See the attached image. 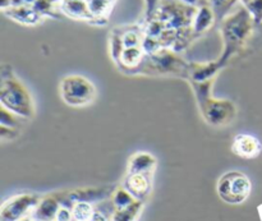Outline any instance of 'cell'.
<instances>
[{
    "label": "cell",
    "instance_id": "obj_1",
    "mask_svg": "<svg viewBox=\"0 0 262 221\" xmlns=\"http://www.w3.org/2000/svg\"><path fill=\"white\" fill-rule=\"evenodd\" d=\"M255 26L252 17L242 4L220 22V33L224 50L217 60L223 67L227 65L228 61L245 48L252 36Z\"/></svg>",
    "mask_w": 262,
    "mask_h": 221
},
{
    "label": "cell",
    "instance_id": "obj_16",
    "mask_svg": "<svg viewBox=\"0 0 262 221\" xmlns=\"http://www.w3.org/2000/svg\"><path fill=\"white\" fill-rule=\"evenodd\" d=\"M215 22H216V18H215L211 7L209 4H204L197 8L193 22H192V30H193L194 35L200 37L206 31H209Z\"/></svg>",
    "mask_w": 262,
    "mask_h": 221
},
{
    "label": "cell",
    "instance_id": "obj_28",
    "mask_svg": "<svg viewBox=\"0 0 262 221\" xmlns=\"http://www.w3.org/2000/svg\"><path fill=\"white\" fill-rule=\"evenodd\" d=\"M18 133H19V129L0 125V137H2V140H13V138L17 137Z\"/></svg>",
    "mask_w": 262,
    "mask_h": 221
},
{
    "label": "cell",
    "instance_id": "obj_33",
    "mask_svg": "<svg viewBox=\"0 0 262 221\" xmlns=\"http://www.w3.org/2000/svg\"><path fill=\"white\" fill-rule=\"evenodd\" d=\"M237 2H238V0H237Z\"/></svg>",
    "mask_w": 262,
    "mask_h": 221
},
{
    "label": "cell",
    "instance_id": "obj_22",
    "mask_svg": "<svg viewBox=\"0 0 262 221\" xmlns=\"http://www.w3.org/2000/svg\"><path fill=\"white\" fill-rule=\"evenodd\" d=\"M136 201H137V200H136L129 192L125 191L123 187L115 189L114 193H113V206H114V210L125 209V207L130 206V205Z\"/></svg>",
    "mask_w": 262,
    "mask_h": 221
},
{
    "label": "cell",
    "instance_id": "obj_31",
    "mask_svg": "<svg viewBox=\"0 0 262 221\" xmlns=\"http://www.w3.org/2000/svg\"><path fill=\"white\" fill-rule=\"evenodd\" d=\"M50 2H53V3H55V4H56V3H58V2H59V0H50Z\"/></svg>",
    "mask_w": 262,
    "mask_h": 221
},
{
    "label": "cell",
    "instance_id": "obj_27",
    "mask_svg": "<svg viewBox=\"0 0 262 221\" xmlns=\"http://www.w3.org/2000/svg\"><path fill=\"white\" fill-rule=\"evenodd\" d=\"M36 0H0V8L5 9L12 5H33Z\"/></svg>",
    "mask_w": 262,
    "mask_h": 221
},
{
    "label": "cell",
    "instance_id": "obj_2",
    "mask_svg": "<svg viewBox=\"0 0 262 221\" xmlns=\"http://www.w3.org/2000/svg\"><path fill=\"white\" fill-rule=\"evenodd\" d=\"M214 82L215 79L206 82H191V86L205 122L212 127H227L237 118V105L228 99H214L211 96Z\"/></svg>",
    "mask_w": 262,
    "mask_h": 221
},
{
    "label": "cell",
    "instance_id": "obj_10",
    "mask_svg": "<svg viewBox=\"0 0 262 221\" xmlns=\"http://www.w3.org/2000/svg\"><path fill=\"white\" fill-rule=\"evenodd\" d=\"M2 12L10 20L27 27L40 25L45 19L42 14L36 9L35 5H12L2 9Z\"/></svg>",
    "mask_w": 262,
    "mask_h": 221
},
{
    "label": "cell",
    "instance_id": "obj_26",
    "mask_svg": "<svg viewBox=\"0 0 262 221\" xmlns=\"http://www.w3.org/2000/svg\"><path fill=\"white\" fill-rule=\"evenodd\" d=\"M73 220V214H72V209L69 210L64 205H61L59 209L58 214H56L55 221H72Z\"/></svg>",
    "mask_w": 262,
    "mask_h": 221
},
{
    "label": "cell",
    "instance_id": "obj_23",
    "mask_svg": "<svg viewBox=\"0 0 262 221\" xmlns=\"http://www.w3.org/2000/svg\"><path fill=\"white\" fill-rule=\"evenodd\" d=\"M22 119H25V118H22V117H19V115L14 114V113L9 112L7 107H4V106L0 107V125H3V127L15 128V129H19L20 125H22Z\"/></svg>",
    "mask_w": 262,
    "mask_h": 221
},
{
    "label": "cell",
    "instance_id": "obj_30",
    "mask_svg": "<svg viewBox=\"0 0 262 221\" xmlns=\"http://www.w3.org/2000/svg\"><path fill=\"white\" fill-rule=\"evenodd\" d=\"M20 221H35L32 216H28V217H25V219H22Z\"/></svg>",
    "mask_w": 262,
    "mask_h": 221
},
{
    "label": "cell",
    "instance_id": "obj_4",
    "mask_svg": "<svg viewBox=\"0 0 262 221\" xmlns=\"http://www.w3.org/2000/svg\"><path fill=\"white\" fill-rule=\"evenodd\" d=\"M189 65L179 53L171 49H161L154 54H146L142 64L135 71L140 76H177L187 79Z\"/></svg>",
    "mask_w": 262,
    "mask_h": 221
},
{
    "label": "cell",
    "instance_id": "obj_11",
    "mask_svg": "<svg viewBox=\"0 0 262 221\" xmlns=\"http://www.w3.org/2000/svg\"><path fill=\"white\" fill-rule=\"evenodd\" d=\"M61 15L73 20H82L92 25L95 20L94 14L90 9L89 0H59L56 3Z\"/></svg>",
    "mask_w": 262,
    "mask_h": 221
},
{
    "label": "cell",
    "instance_id": "obj_21",
    "mask_svg": "<svg viewBox=\"0 0 262 221\" xmlns=\"http://www.w3.org/2000/svg\"><path fill=\"white\" fill-rule=\"evenodd\" d=\"M95 210L92 207L91 202L78 201L72 205V214H73V220L77 221H90Z\"/></svg>",
    "mask_w": 262,
    "mask_h": 221
},
{
    "label": "cell",
    "instance_id": "obj_13",
    "mask_svg": "<svg viewBox=\"0 0 262 221\" xmlns=\"http://www.w3.org/2000/svg\"><path fill=\"white\" fill-rule=\"evenodd\" d=\"M224 67L220 64L219 60L210 61V63H194L189 65L188 82H206L210 79H215Z\"/></svg>",
    "mask_w": 262,
    "mask_h": 221
},
{
    "label": "cell",
    "instance_id": "obj_29",
    "mask_svg": "<svg viewBox=\"0 0 262 221\" xmlns=\"http://www.w3.org/2000/svg\"><path fill=\"white\" fill-rule=\"evenodd\" d=\"M90 221H107V219L104 214H101V212H99V211H95Z\"/></svg>",
    "mask_w": 262,
    "mask_h": 221
},
{
    "label": "cell",
    "instance_id": "obj_8",
    "mask_svg": "<svg viewBox=\"0 0 262 221\" xmlns=\"http://www.w3.org/2000/svg\"><path fill=\"white\" fill-rule=\"evenodd\" d=\"M41 198L36 194L23 193L12 197L3 204L0 210V221H20L35 211Z\"/></svg>",
    "mask_w": 262,
    "mask_h": 221
},
{
    "label": "cell",
    "instance_id": "obj_17",
    "mask_svg": "<svg viewBox=\"0 0 262 221\" xmlns=\"http://www.w3.org/2000/svg\"><path fill=\"white\" fill-rule=\"evenodd\" d=\"M110 193H114V191H110V188H86V189H76L71 192L67 197V201H71L72 205L78 201L95 202L105 198Z\"/></svg>",
    "mask_w": 262,
    "mask_h": 221
},
{
    "label": "cell",
    "instance_id": "obj_25",
    "mask_svg": "<svg viewBox=\"0 0 262 221\" xmlns=\"http://www.w3.org/2000/svg\"><path fill=\"white\" fill-rule=\"evenodd\" d=\"M163 0H145V20H148L156 12Z\"/></svg>",
    "mask_w": 262,
    "mask_h": 221
},
{
    "label": "cell",
    "instance_id": "obj_6",
    "mask_svg": "<svg viewBox=\"0 0 262 221\" xmlns=\"http://www.w3.org/2000/svg\"><path fill=\"white\" fill-rule=\"evenodd\" d=\"M196 12L197 7H192L181 0H163L151 18L160 20L165 28L182 31L192 27Z\"/></svg>",
    "mask_w": 262,
    "mask_h": 221
},
{
    "label": "cell",
    "instance_id": "obj_9",
    "mask_svg": "<svg viewBox=\"0 0 262 221\" xmlns=\"http://www.w3.org/2000/svg\"><path fill=\"white\" fill-rule=\"evenodd\" d=\"M137 201L145 202L154 188V174H127L122 184Z\"/></svg>",
    "mask_w": 262,
    "mask_h": 221
},
{
    "label": "cell",
    "instance_id": "obj_5",
    "mask_svg": "<svg viewBox=\"0 0 262 221\" xmlns=\"http://www.w3.org/2000/svg\"><path fill=\"white\" fill-rule=\"evenodd\" d=\"M60 97L71 107H86L96 100V86L87 77L81 74H69L61 78L59 84Z\"/></svg>",
    "mask_w": 262,
    "mask_h": 221
},
{
    "label": "cell",
    "instance_id": "obj_12",
    "mask_svg": "<svg viewBox=\"0 0 262 221\" xmlns=\"http://www.w3.org/2000/svg\"><path fill=\"white\" fill-rule=\"evenodd\" d=\"M262 151V143L257 137L247 133H239L232 143V152L242 159H255Z\"/></svg>",
    "mask_w": 262,
    "mask_h": 221
},
{
    "label": "cell",
    "instance_id": "obj_18",
    "mask_svg": "<svg viewBox=\"0 0 262 221\" xmlns=\"http://www.w3.org/2000/svg\"><path fill=\"white\" fill-rule=\"evenodd\" d=\"M115 2L117 0H89L90 9L94 14L95 20L92 25L94 26H102L106 25L109 20L110 13L113 12Z\"/></svg>",
    "mask_w": 262,
    "mask_h": 221
},
{
    "label": "cell",
    "instance_id": "obj_3",
    "mask_svg": "<svg viewBox=\"0 0 262 221\" xmlns=\"http://www.w3.org/2000/svg\"><path fill=\"white\" fill-rule=\"evenodd\" d=\"M0 78V104L9 112L31 119L35 115V105L30 91L17 78L10 65H3Z\"/></svg>",
    "mask_w": 262,
    "mask_h": 221
},
{
    "label": "cell",
    "instance_id": "obj_19",
    "mask_svg": "<svg viewBox=\"0 0 262 221\" xmlns=\"http://www.w3.org/2000/svg\"><path fill=\"white\" fill-rule=\"evenodd\" d=\"M143 206H145V202L136 201L125 209L115 210L112 221H137L142 212Z\"/></svg>",
    "mask_w": 262,
    "mask_h": 221
},
{
    "label": "cell",
    "instance_id": "obj_7",
    "mask_svg": "<svg viewBox=\"0 0 262 221\" xmlns=\"http://www.w3.org/2000/svg\"><path fill=\"white\" fill-rule=\"evenodd\" d=\"M252 183L241 171H228L217 181L216 192L223 202L228 205H241L250 197Z\"/></svg>",
    "mask_w": 262,
    "mask_h": 221
},
{
    "label": "cell",
    "instance_id": "obj_14",
    "mask_svg": "<svg viewBox=\"0 0 262 221\" xmlns=\"http://www.w3.org/2000/svg\"><path fill=\"white\" fill-rule=\"evenodd\" d=\"M158 160L150 152H136L128 161L127 174H154Z\"/></svg>",
    "mask_w": 262,
    "mask_h": 221
},
{
    "label": "cell",
    "instance_id": "obj_15",
    "mask_svg": "<svg viewBox=\"0 0 262 221\" xmlns=\"http://www.w3.org/2000/svg\"><path fill=\"white\" fill-rule=\"evenodd\" d=\"M61 205L63 204L55 196L43 197L32 212V217L35 221H55L56 214Z\"/></svg>",
    "mask_w": 262,
    "mask_h": 221
},
{
    "label": "cell",
    "instance_id": "obj_20",
    "mask_svg": "<svg viewBox=\"0 0 262 221\" xmlns=\"http://www.w3.org/2000/svg\"><path fill=\"white\" fill-rule=\"evenodd\" d=\"M207 4L211 7L216 22H222L229 13L233 12L237 0H207Z\"/></svg>",
    "mask_w": 262,
    "mask_h": 221
},
{
    "label": "cell",
    "instance_id": "obj_24",
    "mask_svg": "<svg viewBox=\"0 0 262 221\" xmlns=\"http://www.w3.org/2000/svg\"><path fill=\"white\" fill-rule=\"evenodd\" d=\"M242 5L248 10L256 26L262 25V0H242Z\"/></svg>",
    "mask_w": 262,
    "mask_h": 221
},
{
    "label": "cell",
    "instance_id": "obj_32",
    "mask_svg": "<svg viewBox=\"0 0 262 221\" xmlns=\"http://www.w3.org/2000/svg\"><path fill=\"white\" fill-rule=\"evenodd\" d=\"M73 221H77V220H73Z\"/></svg>",
    "mask_w": 262,
    "mask_h": 221
}]
</instances>
